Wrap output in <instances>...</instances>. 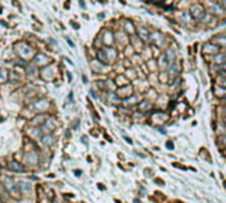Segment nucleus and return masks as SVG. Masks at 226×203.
I'll list each match as a JSON object with an SVG mask.
<instances>
[{
	"instance_id": "obj_13",
	"label": "nucleus",
	"mask_w": 226,
	"mask_h": 203,
	"mask_svg": "<svg viewBox=\"0 0 226 203\" xmlns=\"http://www.w3.org/2000/svg\"><path fill=\"white\" fill-rule=\"evenodd\" d=\"M225 62H226V53L225 52H220L213 55V64H215L217 66L224 65Z\"/></svg>"
},
{
	"instance_id": "obj_16",
	"label": "nucleus",
	"mask_w": 226,
	"mask_h": 203,
	"mask_svg": "<svg viewBox=\"0 0 226 203\" xmlns=\"http://www.w3.org/2000/svg\"><path fill=\"white\" fill-rule=\"evenodd\" d=\"M8 168L11 169L12 172H17V173H24L25 172L24 165H21L17 161H11V162H9V165H8Z\"/></svg>"
},
{
	"instance_id": "obj_2",
	"label": "nucleus",
	"mask_w": 226,
	"mask_h": 203,
	"mask_svg": "<svg viewBox=\"0 0 226 203\" xmlns=\"http://www.w3.org/2000/svg\"><path fill=\"white\" fill-rule=\"evenodd\" d=\"M206 12H209L212 16H214V17H217V19L224 17V16L226 15V11L220 5V3H217V1L210 3V4L208 5V11Z\"/></svg>"
},
{
	"instance_id": "obj_26",
	"label": "nucleus",
	"mask_w": 226,
	"mask_h": 203,
	"mask_svg": "<svg viewBox=\"0 0 226 203\" xmlns=\"http://www.w3.org/2000/svg\"><path fill=\"white\" fill-rule=\"evenodd\" d=\"M181 21L184 22V24L189 25L192 21H193V19H192V16L189 15V12H184V13L181 15Z\"/></svg>"
},
{
	"instance_id": "obj_23",
	"label": "nucleus",
	"mask_w": 226,
	"mask_h": 203,
	"mask_svg": "<svg viewBox=\"0 0 226 203\" xmlns=\"http://www.w3.org/2000/svg\"><path fill=\"white\" fill-rule=\"evenodd\" d=\"M5 187H7V190H9L11 193H16V190H17V187L15 186V182H13V179H11V178L5 179Z\"/></svg>"
},
{
	"instance_id": "obj_21",
	"label": "nucleus",
	"mask_w": 226,
	"mask_h": 203,
	"mask_svg": "<svg viewBox=\"0 0 226 203\" xmlns=\"http://www.w3.org/2000/svg\"><path fill=\"white\" fill-rule=\"evenodd\" d=\"M165 55L168 57V59H169V62L171 61H173V59H176V52H175V49L172 48V46H167L165 48Z\"/></svg>"
},
{
	"instance_id": "obj_31",
	"label": "nucleus",
	"mask_w": 226,
	"mask_h": 203,
	"mask_svg": "<svg viewBox=\"0 0 226 203\" xmlns=\"http://www.w3.org/2000/svg\"><path fill=\"white\" fill-rule=\"evenodd\" d=\"M218 3H220V5H221L222 8H224L225 11H226V0H220V1H218Z\"/></svg>"
},
{
	"instance_id": "obj_22",
	"label": "nucleus",
	"mask_w": 226,
	"mask_h": 203,
	"mask_svg": "<svg viewBox=\"0 0 226 203\" xmlns=\"http://www.w3.org/2000/svg\"><path fill=\"white\" fill-rule=\"evenodd\" d=\"M48 62H49V59L45 54H37L35 58V64H37V65H45V64H48Z\"/></svg>"
},
{
	"instance_id": "obj_18",
	"label": "nucleus",
	"mask_w": 226,
	"mask_h": 203,
	"mask_svg": "<svg viewBox=\"0 0 226 203\" xmlns=\"http://www.w3.org/2000/svg\"><path fill=\"white\" fill-rule=\"evenodd\" d=\"M124 106H127V107H132V106H138V103H139V98H138V95H134L132 94L130 98L127 99H124V102H122Z\"/></svg>"
},
{
	"instance_id": "obj_35",
	"label": "nucleus",
	"mask_w": 226,
	"mask_h": 203,
	"mask_svg": "<svg viewBox=\"0 0 226 203\" xmlns=\"http://www.w3.org/2000/svg\"><path fill=\"white\" fill-rule=\"evenodd\" d=\"M221 69H222V70H225V71H226V62H225L224 65H221Z\"/></svg>"
},
{
	"instance_id": "obj_30",
	"label": "nucleus",
	"mask_w": 226,
	"mask_h": 203,
	"mask_svg": "<svg viewBox=\"0 0 226 203\" xmlns=\"http://www.w3.org/2000/svg\"><path fill=\"white\" fill-rule=\"evenodd\" d=\"M218 85L222 86V87H226V78H224V76H220V78H218Z\"/></svg>"
},
{
	"instance_id": "obj_34",
	"label": "nucleus",
	"mask_w": 226,
	"mask_h": 203,
	"mask_svg": "<svg viewBox=\"0 0 226 203\" xmlns=\"http://www.w3.org/2000/svg\"><path fill=\"white\" fill-rule=\"evenodd\" d=\"M222 124L226 125V116H224V118H222Z\"/></svg>"
},
{
	"instance_id": "obj_33",
	"label": "nucleus",
	"mask_w": 226,
	"mask_h": 203,
	"mask_svg": "<svg viewBox=\"0 0 226 203\" xmlns=\"http://www.w3.org/2000/svg\"><path fill=\"white\" fill-rule=\"evenodd\" d=\"M90 94H91V96H94V98H97V94H95V92H94V90H91V91H90Z\"/></svg>"
},
{
	"instance_id": "obj_15",
	"label": "nucleus",
	"mask_w": 226,
	"mask_h": 203,
	"mask_svg": "<svg viewBox=\"0 0 226 203\" xmlns=\"http://www.w3.org/2000/svg\"><path fill=\"white\" fill-rule=\"evenodd\" d=\"M156 62H157V67H159V69H161V70L167 69V67H168V65H169V59H168L167 55H165V53L160 54V57H159V59H157Z\"/></svg>"
},
{
	"instance_id": "obj_7",
	"label": "nucleus",
	"mask_w": 226,
	"mask_h": 203,
	"mask_svg": "<svg viewBox=\"0 0 226 203\" xmlns=\"http://www.w3.org/2000/svg\"><path fill=\"white\" fill-rule=\"evenodd\" d=\"M105 52H106V54H107L108 64H114L116 59H118V50H116L114 46H106Z\"/></svg>"
},
{
	"instance_id": "obj_5",
	"label": "nucleus",
	"mask_w": 226,
	"mask_h": 203,
	"mask_svg": "<svg viewBox=\"0 0 226 203\" xmlns=\"http://www.w3.org/2000/svg\"><path fill=\"white\" fill-rule=\"evenodd\" d=\"M132 94H134V87H132L131 85H124V86H121V87L118 88V91H116V95L119 96L121 99H127L130 98Z\"/></svg>"
},
{
	"instance_id": "obj_10",
	"label": "nucleus",
	"mask_w": 226,
	"mask_h": 203,
	"mask_svg": "<svg viewBox=\"0 0 226 203\" xmlns=\"http://www.w3.org/2000/svg\"><path fill=\"white\" fill-rule=\"evenodd\" d=\"M102 41H103V44L106 46H112V45H114V42H115V34L111 31H105V34H103Z\"/></svg>"
},
{
	"instance_id": "obj_3",
	"label": "nucleus",
	"mask_w": 226,
	"mask_h": 203,
	"mask_svg": "<svg viewBox=\"0 0 226 203\" xmlns=\"http://www.w3.org/2000/svg\"><path fill=\"white\" fill-rule=\"evenodd\" d=\"M180 62L177 61V58L173 59V61H171L169 62V65H168V67H167V74L169 78H176L179 74H180Z\"/></svg>"
},
{
	"instance_id": "obj_8",
	"label": "nucleus",
	"mask_w": 226,
	"mask_h": 203,
	"mask_svg": "<svg viewBox=\"0 0 226 203\" xmlns=\"http://www.w3.org/2000/svg\"><path fill=\"white\" fill-rule=\"evenodd\" d=\"M136 34H138V38H140L143 42H145V41H149V34H151V32L147 29V26H139V28L136 29Z\"/></svg>"
},
{
	"instance_id": "obj_36",
	"label": "nucleus",
	"mask_w": 226,
	"mask_h": 203,
	"mask_svg": "<svg viewBox=\"0 0 226 203\" xmlns=\"http://www.w3.org/2000/svg\"><path fill=\"white\" fill-rule=\"evenodd\" d=\"M222 154H224V156H226V148H224V149H222Z\"/></svg>"
},
{
	"instance_id": "obj_25",
	"label": "nucleus",
	"mask_w": 226,
	"mask_h": 203,
	"mask_svg": "<svg viewBox=\"0 0 226 203\" xmlns=\"http://www.w3.org/2000/svg\"><path fill=\"white\" fill-rule=\"evenodd\" d=\"M9 78V71L7 69H2L0 70V83H5Z\"/></svg>"
},
{
	"instance_id": "obj_11",
	"label": "nucleus",
	"mask_w": 226,
	"mask_h": 203,
	"mask_svg": "<svg viewBox=\"0 0 226 203\" xmlns=\"http://www.w3.org/2000/svg\"><path fill=\"white\" fill-rule=\"evenodd\" d=\"M214 20H217V17H214V16H212L209 12L205 11L204 13H202L201 17L197 20V21H198V22H201V24H204V25H210L212 22L214 21Z\"/></svg>"
},
{
	"instance_id": "obj_24",
	"label": "nucleus",
	"mask_w": 226,
	"mask_h": 203,
	"mask_svg": "<svg viewBox=\"0 0 226 203\" xmlns=\"http://www.w3.org/2000/svg\"><path fill=\"white\" fill-rule=\"evenodd\" d=\"M108 100H110L112 104H118V103H122V99L119 98L118 95H116V92L111 91L110 94H108Z\"/></svg>"
},
{
	"instance_id": "obj_9",
	"label": "nucleus",
	"mask_w": 226,
	"mask_h": 203,
	"mask_svg": "<svg viewBox=\"0 0 226 203\" xmlns=\"http://www.w3.org/2000/svg\"><path fill=\"white\" fill-rule=\"evenodd\" d=\"M136 26L135 24L131 21V20H126L124 21V25H123V31L127 33L128 36H135L136 34Z\"/></svg>"
},
{
	"instance_id": "obj_17",
	"label": "nucleus",
	"mask_w": 226,
	"mask_h": 203,
	"mask_svg": "<svg viewBox=\"0 0 226 203\" xmlns=\"http://www.w3.org/2000/svg\"><path fill=\"white\" fill-rule=\"evenodd\" d=\"M97 59H98L99 62H102L103 65H110V64H108V59H107V54H106V52H105V48L98 49V52H97Z\"/></svg>"
},
{
	"instance_id": "obj_6",
	"label": "nucleus",
	"mask_w": 226,
	"mask_h": 203,
	"mask_svg": "<svg viewBox=\"0 0 226 203\" xmlns=\"http://www.w3.org/2000/svg\"><path fill=\"white\" fill-rule=\"evenodd\" d=\"M188 12H189V15L192 16V19L197 21V20L202 16V13L205 12V8L201 4H194V5H192L191 8H189Z\"/></svg>"
},
{
	"instance_id": "obj_32",
	"label": "nucleus",
	"mask_w": 226,
	"mask_h": 203,
	"mask_svg": "<svg viewBox=\"0 0 226 203\" xmlns=\"http://www.w3.org/2000/svg\"><path fill=\"white\" fill-rule=\"evenodd\" d=\"M221 112H222V115H224V116H226V104L221 108Z\"/></svg>"
},
{
	"instance_id": "obj_28",
	"label": "nucleus",
	"mask_w": 226,
	"mask_h": 203,
	"mask_svg": "<svg viewBox=\"0 0 226 203\" xmlns=\"http://www.w3.org/2000/svg\"><path fill=\"white\" fill-rule=\"evenodd\" d=\"M19 189H21L23 191H29V190H31V186H29L28 182L20 181V182H19Z\"/></svg>"
},
{
	"instance_id": "obj_27",
	"label": "nucleus",
	"mask_w": 226,
	"mask_h": 203,
	"mask_svg": "<svg viewBox=\"0 0 226 203\" xmlns=\"http://www.w3.org/2000/svg\"><path fill=\"white\" fill-rule=\"evenodd\" d=\"M217 144L220 146L226 148V133H221L220 136H218V137H217Z\"/></svg>"
},
{
	"instance_id": "obj_1",
	"label": "nucleus",
	"mask_w": 226,
	"mask_h": 203,
	"mask_svg": "<svg viewBox=\"0 0 226 203\" xmlns=\"http://www.w3.org/2000/svg\"><path fill=\"white\" fill-rule=\"evenodd\" d=\"M165 36L160 31H154L149 34V42H151L156 48H163L164 46V41H165Z\"/></svg>"
},
{
	"instance_id": "obj_4",
	"label": "nucleus",
	"mask_w": 226,
	"mask_h": 203,
	"mask_svg": "<svg viewBox=\"0 0 226 203\" xmlns=\"http://www.w3.org/2000/svg\"><path fill=\"white\" fill-rule=\"evenodd\" d=\"M202 50H204L205 54L214 55V54H217V53L221 52V48L217 44H214L213 41H208L204 44V46H202Z\"/></svg>"
},
{
	"instance_id": "obj_12",
	"label": "nucleus",
	"mask_w": 226,
	"mask_h": 203,
	"mask_svg": "<svg viewBox=\"0 0 226 203\" xmlns=\"http://www.w3.org/2000/svg\"><path fill=\"white\" fill-rule=\"evenodd\" d=\"M212 41L214 42V44H217L218 46H220L221 49H226V34H224V33H220V34H215L213 40Z\"/></svg>"
},
{
	"instance_id": "obj_37",
	"label": "nucleus",
	"mask_w": 226,
	"mask_h": 203,
	"mask_svg": "<svg viewBox=\"0 0 226 203\" xmlns=\"http://www.w3.org/2000/svg\"><path fill=\"white\" fill-rule=\"evenodd\" d=\"M143 1H147V0H143Z\"/></svg>"
},
{
	"instance_id": "obj_19",
	"label": "nucleus",
	"mask_w": 226,
	"mask_h": 203,
	"mask_svg": "<svg viewBox=\"0 0 226 203\" xmlns=\"http://www.w3.org/2000/svg\"><path fill=\"white\" fill-rule=\"evenodd\" d=\"M214 95L217 96L218 99H224V98H226V87H222V86H220L218 85L217 87L214 88Z\"/></svg>"
},
{
	"instance_id": "obj_14",
	"label": "nucleus",
	"mask_w": 226,
	"mask_h": 203,
	"mask_svg": "<svg viewBox=\"0 0 226 203\" xmlns=\"http://www.w3.org/2000/svg\"><path fill=\"white\" fill-rule=\"evenodd\" d=\"M138 109L139 111H142V112H149L152 109V102H149V100H142V102H139L138 103Z\"/></svg>"
},
{
	"instance_id": "obj_38",
	"label": "nucleus",
	"mask_w": 226,
	"mask_h": 203,
	"mask_svg": "<svg viewBox=\"0 0 226 203\" xmlns=\"http://www.w3.org/2000/svg\"><path fill=\"white\" fill-rule=\"evenodd\" d=\"M225 53H226V52H225Z\"/></svg>"
},
{
	"instance_id": "obj_20",
	"label": "nucleus",
	"mask_w": 226,
	"mask_h": 203,
	"mask_svg": "<svg viewBox=\"0 0 226 203\" xmlns=\"http://www.w3.org/2000/svg\"><path fill=\"white\" fill-rule=\"evenodd\" d=\"M53 142H54V136L52 135H45L41 137V144L44 146H50Z\"/></svg>"
},
{
	"instance_id": "obj_29",
	"label": "nucleus",
	"mask_w": 226,
	"mask_h": 203,
	"mask_svg": "<svg viewBox=\"0 0 226 203\" xmlns=\"http://www.w3.org/2000/svg\"><path fill=\"white\" fill-rule=\"evenodd\" d=\"M49 123L50 121H46V124L42 125V128L46 129V131H52V129H54V127H56V125L53 124V121H52V124H49Z\"/></svg>"
}]
</instances>
